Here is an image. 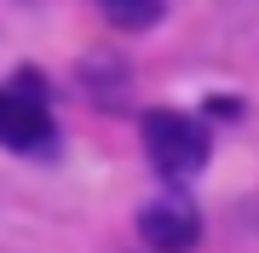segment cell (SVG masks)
I'll use <instances>...</instances> for the list:
<instances>
[{"label":"cell","mask_w":259,"mask_h":253,"mask_svg":"<svg viewBox=\"0 0 259 253\" xmlns=\"http://www.w3.org/2000/svg\"><path fill=\"white\" fill-rule=\"evenodd\" d=\"M144 150L150 161H156V173L167 178H196L207 167V127L202 121H190V115H179V110H150L144 115Z\"/></svg>","instance_id":"1"},{"label":"cell","mask_w":259,"mask_h":253,"mask_svg":"<svg viewBox=\"0 0 259 253\" xmlns=\"http://www.w3.org/2000/svg\"><path fill=\"white\" fill-rule=\"evenodd\" d=\"M0 144L6 150H52V115L35 98V81H23L18 92H0Z\"/></svg>","instance_id":"2"},{"label":"cell","mask_w":259,"mask_h":253,"mask_svg":"<svg viewBox=\"0 0 259 253\" xmlns=\"http://www.w3.org/2000/svg\"><path fill=\"white\" fill-rule=\"evenodd\" d=\"M139 236L150 253H190L202 242V213L185 201H150L139 207Z\"/></svg>","instance_id":"3"},{"label":"cell","mask_w":259,"mask_h":253,"mask_svg":"<svg viewBox=\"0 0 259 253\" xmlns=\"http://www.w3.org/2000/svg\"><path fill=\"white\" fill-rule=\"evenodd\" d=\"M93 6H98L115 29H127V35H139V29H156V23L167 18V0H93Z\"/></svg>","instance_id":"4"}]
</instances>
